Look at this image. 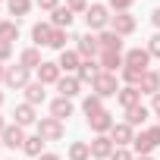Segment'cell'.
<instances>
[{
  "label": "cell",
  "mask_w": 160,
  "mask_h": 160,
  "mask_svg": "<svg viewBox=\"0 0 160 160\" xmlns=\"http://www.w3.org/2000/svg\"><path fill=\"white\" fill-rule=\"evenodd\" d=\"M132 148H135V154H138V157H151V151H154L157 144L151 141V135H148V132H141V135H135Z\"/></svg>",
  "instance_id": "cell-25"
},
{
  "label": "cell",
  "mask_w": 160,
  "mask_h": 160,
  "mask_svg": "<svg viewBox=\"0 0 160 160\" xmlns=\"http://www.w3.org/2000/svg\"><path fill=\"white\" fill-rule=\"evenodd\" d=\"M110 160H135V157H132V151H126V148H116V151L110 154Z\"/></svg>",
  "instance_id": "cell-37"
},
{
  "label": "cell",
  "mask_w": 160,
  "mask_h": 160,
  "mask_svg": "<svg viewBox=\"0 0 160 160\" xmlns=\"http://www.w3.org/2000/svg\"><path fill=\"white\" fill-rule=\"evenodd\" d=\"M69 157H72V160H91V144H88V141H72Z\"/></svg>",
  "instance_id": "cell-30"
},
{
  "label": "cell",
  "mask_w": 160,
  "mask_h": 160,
  "mask_svg": "<svg viewBox=\"0 0 160 160\" xmlns=\"http://www.w3.org/2000/svg\"><path fill=\"white\" fill-rule=\"evenodd\" d=\"M16 38H19V25L16 22H0V41H10L13 44Z\"/></svg>",
  "instance_id": "cell-31"
},
{
  "label": "cell",
  "mask_w": 160,
  "mask_h": 160,
  "mask_svg": "<svg viewBox=\"0 0 160 160\" xmlns=\"http://www.w3.org/2000/svg\"><path fill=\"white\" fill-rule=\"evenodd\" d=\"M126 66V57L122 53H116V50H101V69L104 72H116V69H122Z\"/></svg>",
  "instance_id": "cell-9"
},
{
  "label": "cell",
  "mask_w": 160,
  "mask_h": 160,
  "mask_svg": "<svg viewBox=\"0 0 160 160\" xmlns=\"http://www.w3.org/2000/svg\"><path fill=\"white\" fill-rule=\"evenodd\" d=\"M116 148H113V138H107V135H98L94 141H91V157L94 160H104V157H110Z\"/></svg>",
  "instance_id": "cell-12"
},
{
  "label": "cell",
  "mask_w": 160,
  "mask_h": 160,
  "mask_svg": "<svg viewBox=\"0 0 160 160\" xmlns=\"http://www.w3.org/2000/svg\"><path fill=\"white\" fill-rule=\"evenodd\" d=\"M50 35H53V25H50V22H38V25L32 28V41H35L38 47H41V44L50 47Z\"/></svg>",
  "instance_id": "cell-19"
},
{
  "label": "cell",
  "mask_w": 160,
  "mask_h": 160,
  "mask_svg": "<svg viewBox=\"0 0 160 160\" xmlns=\"http://www.w3.org/2000/svg\"><path fill=\"white\" fill-rule=\"evenodd\" d=\"M135 3V0H110V7L116 10V13H129V7Z\"/></svg>",
  "instance_id": "cell-36"
},
{
  "label": "cell",
  "mask_w": 160,
  "mask_h": 160,
  "mask_svg": "<svg viewBox=\"0 0 160 160\" xmlns=\"http://www.w3.org/2000/svg\"><path fill=\"white\" fill-rule=\"evenodd\" d=\"M66 7H69L72 13H85V10H88V0H66Z\"/></svg>",
  "instance_id": "cell-35"
},
{
  "label": "cell",
  "mask_w": 160,
  "mask_h": 160,
  "mask_svg": "<svg viewBox=\"0 0 160 160\" xmlns=\"http://www.w3.org/2000/svg\"><path fill=\"white\" fill-rule=\"evenodd\" d=\"M50 116L60 119V122L69 119V116H72V101H69V98H57V101L50 104Z\"/></svg>",
  "instance_id": "cell-22"
},
{
  "label": "cell",
  "mask_w": 160,
  "mask_h": 160,
  "mask_svg": "<svg viewBox=\"0 0 160 160\" xmlns=\"http://www.w3.org/2000/svg\"><path fill=\"white\" fill-rule=\"evenodd\" d=\"M22 91H25V104H32V107L44 101V85H41V82H28Z\"/></svg>",
  "instance_id": "cell-26"
},
{
  "label": "cell",
  "mask_w": 160,
  "mask_h": 160,
  "mask_svg": "<svg viewBox=\"0 0 160 160\" xmlns=\"http://www.w3.org/2000/svg\"><path fill=\"white\" fill-rule=\"evenodd\" d=\"M104 69L94 63V60H82V66H78V72H75V78H78V82H94V78L101 75Z\"/></svg>",
  "instance_id": "cell-15"
},
{
  "label": "cell",
  "mask_w": 160,
  "mask_h": 160,
  "mask_svg": "<svg viewBox=\"0 0 160 160\" xmlns=\"http://www.w3.org/2000/svg\"><path fill=\"white\" fill-rule=\"evenodd\" d=\"M151 22H154V25L160 28V10H154V13H151Z\"/></svg>",
  "instance_id": "cell-43"
},
{
  "label": "cell",
  "mask_w": 160,
  "mask_h": 160,
  "mask_svg": "<svg viewBox=\"0 0 160 160\" xmlns=\"http://www.w3.org/2000/svg\"><path fill=\"white\" fill-rule=\"evenodd\" d=\"M148 135H151V141H154V144H160V126H151V129H148Z\"/></svg>",
  "instance_id": "cell-41"
},
{
  "label": "cell",
  "mask_w": 160,
  "mask_h": 160,
  "mask_svg": "<svg viewBox=\"0 0 160 160\" xmlns=\"http://www.w3.org/2000/svg\"><path fill=\"white\" fill-rule=\"evenodd\" d=\"M57 66L69 75V72H78V66H82V57H78V50H60V60Z\"/></svg>",
  "instance_id": "cell-8"
},
{
  "label": "cell",
  "mask_w": 160,
  "mask_h": 160,
  "mask_svg": "<svg viewBox=\"0 0 160 160\" xmlns=\"http://www.w3.org/2000/svg\"><path fill=\"white\" fill-rule=\"evenodd\" d=\"M138 91H141V94H157V91H160V72L144 69L141 82H138Z\"/></svg>",
  "instance_id": "cell-14"
},
{
  "label": "cell",
  "mask_w": 160,
  "mask_h": 160,
  "mask_svg": "<svg viewBox=\"0 0 160 160\" xmlns=\"http://www.w3.org/2000/svg\"><path fill=\"white\" fill-rule=\"evenodd\" d=\"M13 116H16V126H22V129H25V126H32V122L38 119V116H35V107H32V104H19Z\"/></svg>",
  "instance_id": "cell-23"
},
{
  "label": "cell",
  "mask_w": 160,
  "mask_h": 160,
  "mask_svg": "<svg viewBox=\"0 0 160 160\" xmlns=\"http://www.w3.org/2000/svg\"><path fill=\"white\" fill-rule=\"evenodd\" d=\"M110 138H113L119 148H126V144H132V141H135V132H132V126H129V122H116V126L110 129Z\"/></svg>",
  "instance_id": "cell-11"
},
{
  "label": "cell",
  "mask_w": 160,
  "mask_h": 160,
  "mask_svg": "<svg viewBox=\"0 0 160 160\" xmlns=\"http://www.w3.org/2000/svg\"><path fill=\"white\" fill-rule=\"evenodd\" d=\"M3 82H7L10 88H25V85H28V69H25V66H10L7 75H3Z\"/></svg>",
  "instance_id": "cell-6"
},
{
  "label": "cell",
  "mask_w": 160,
  "mask_h": 160,
  "mask_svg": "<svg viewBox=\"0 0 160 160\" xmlns=\"http://www.w3.org/2000/svg\"><path fill=\"white\" fill-rule=\"evenodd\" d=\"M138 160H154V157H138Z\"/></svg>",
  "instance_id": "cell-47"
},
{
  "label": "cell",
  "mask_w": 160,
  "mask_h": 160,
  "mask_svg": "<svg viewBox=\"0 0 160 160\" xmlns=\"http://www.w3.org/2000/svg\"><path fill=\"white\" fill-rule=\"evenodd\" d=\"M116 98H119V104H122L126 110H129V107H138V104H141V91H138L135 85H126V88H119V94H116Z\"/></svg>",
  "instance_id": "cell-21"
},
{
  "label": "cell",
  "mask_w": 160,
  "mask_h": 160,
  "mask_svg": "<svg viewBox=\"0 0 160 160\" xmlns=\"http://www.w3.org/2000/svg\"><path fill=\"white\" fill-rule=\"evenodd\" d=\"M91 88H94L98 98H113V94H119V82H116L113 72H101L94 82H91Z\"/></svg>",
  "instance_id": "cell-1"
},
{
  "label": "cell",
  "mask_w": 160,
  "mask_h": 160,
  "mask_svg": "<svg viewBox=\"0 0 160 160\" xmlns=\"http://www.w3.org/2000/svg\"><path fill=\"white\" fill-rule=\"evenodd\" d=\"M75 41H78V44H75L78 57H85V60H94V53L101 50V44H98V38H94V35H78Z\"/></svg>",
  "instance_id": "cell-5"
},
{
  "label": "cell",
  "mask_w": 160,
  "mask_h": 160,
  "mask_svg": "<svg viewBox=\"0 0 160 160\" xmlns=\"http://www.w3.org/2000/svg\"><path fill=\"white\" fill-rule=\"evenodd\" d=\"M66 41H69L66 28H53V35H50V47H53V50H66Z\"/></svg>",
  "instance_id": "cell-33"
},
{
  "label": "cell",
  "mask_w": 160,
  "mask_h": 160,
  "mask_svg": "<svg viewBox=\"0 0 160 160\" xmlns=\"http://www.w3.org/2000/svg\"><path fill=\"white\" fill-rule=\"evenodd\" d=\"M0 104H3V91H0Z\"/></svg>",
  "instance_id": "cell-48"
},
{
  "label": "cell",
  "mask_w": 160,
  "mask_h": 160,
  "mask_svg": "<svg viewBox=\"0 0 160 160\" xmlns=\"http://www.w3.org/2000/svg\"><path fill=\"white\" fill-rule=\"evenodd\" d=\"M151 107H154V113H157V116H160V91H157V94H154V104H151Z\"/></svg>",
  "instance_id": "cell-42"
},
{
  "label": "cell",
  "mask_w": 160,
  "mask_h": 160,
  "mask_svg": "<svg viewBox=\"0 0 160 160\" xmlns=\"http://www.w3.org/2000/svg\"><path fill=\"white\" fill-rule=\"evenodd\" d=\"M72 19H75V13H72L69 7H57L53 16H50V25H53V28H69Z\"/></svg>",
  "instance_id": "cell-18"
},
{
  "label": "cell",
  "mask_w": 160,
  "mask_h": 160,
  "mask_svg": "<svg viewBox=\"0 0 160 160\" xmlns=\"http://www.w3.org/2000/svg\"><path fill=\"white\" fill-rule=\"evenodd\" d=\"M22 151H25L28 157H41V154H44V138H41V135H32V138H25Z\"/></svg>",
  "instance_id": "cell-29"
},
{
  "label": "cell",
  "mask_w": 160,
  "mask_h": 160,
  "mask_svg": "<svg viewBox=\"0 0 160 160\" xmlns=\"http://www.w3.org/2000/svg\"><path fill=\"white\" fill-rule=\"evenodd\" d=\"M7 7H10V13L19 19V16H25V13L32 10V0H7Z\"/></svg>",
  "instance_id": "cell-32"
},
{
  "label": "cell",
  "mask_w": 160,
  "mask_h": 160,
  "mask_svg": "<svg viewBox=\"0 0 160 160\" xmlns=\"http://www.w3.org/2000/svg\"><path fill=\"white\" fill-rule=\"evenodd\" d=\"M60 72H63V69H60L57 63H41V66H38V82H41V85H57L60 78H63Z\"/></svg>",
  "instance_id": "cell-7"
},
{
  "label": "cell",
  "mask_w": 160,
  "mask_h": 160,
  "mask_svg": "<svg viewBox=\"0 0 160 160\" xmlns=\"http://www.w3.org/2000/svg\"><path fill=\"white\" fill-rule=\"evenodd\" d=\"M110 19H113V16L107 13L104 3H91V7L85 10V22H88V28H107Z\"/></svg>",
  "instance_id": "cell-2"
},
{
  "label": "cell",
  "mask_w": 160,
  "mask_h": 160,
  "mask_svg": "<svg viewBox=\"0 0 160 160\" xmlns=\"http://www.w3.org/2000/svg\"><path fill=\"white\" fill-rule=\"evenodd\" d=\"M3 144H7V148H22V144H25V132H22V126H16V122L7 126V129H3Z\"/></svg>",
  "instance_id": "cell-17"
},
{
  "label": "cell",
  "mask_w": 160,
  "mask_h": 160,
  "mask_svg": "<svg viewBox=\"0 0 160 160\" xmlns=\"http://www.w3.org/2000/svg\"><path fill=\"white\" fill-rule=\"evenodd\" d=\"M141 75H144V69H135V66H122V78L129 85H135L138 88V82H141Z\"/></svg>",
  "instance_id": "cell-34"
},
{
  "label": "cell",
  "mask_w": 160,
  "mask_h": 160,
  "mask_svg": "<svg viewBox=\"0 0 160 160\" xmlns=\"http://www.w3.org/2000/svg\"><path fill=\"white\" fill-rule=\"evenodd\" d=\"M88 126H91L98 135H104V132H110V129L116 126V119H113V113H110V110H101L98 116H91V119H88Z\"/></svg>",
  "instance_id": "cell-10"
},
{
  "label": "cell",
  "mask_w": 160,
  "mask_h": 160,
  "mask_svg": "<svg viewBox=\"0 0 160 160\" xmlns=\"http://www.w3.org/2000/svg\"><path fill=\"white\" fill-rule=\"evenodd\" d=\"M10 53H13V44L10 41H0V60H10Z\"/></svg>",
  "instance_id": "cell-39"
},
{
  "label": "cell",
  "mask_w": 160,
  "mask_h": 160,
  "mask_svg": "<svg viewBox=\"0 0 160 160\" xmlns=\"http://www.w3.org/2000/svg\"><path fill=\"white\" fill-rule=\"evenodd\" d=\"M3 129H7V122H3V116H0V135H3Z\"/></svg>",
  "instance_id": "cell-45"
},
{
  "label": "cell",
  "mask_w": 160,
  "mask_h": 160,
  "mask_svg": "<svg viewBox=\"0 0 160 160\" xmlns=\"http://www.w3.org/2000/svg\"><path fill=\"white\" fill-rule=\"evenodd\" d=\"M38 7H41V10H50V13H53V10L60 7V0H38Z\"/></svg>",
  "instance_id": "cell-40"
},
{
  "label": "cell",
  "mask_w": 160,
  "mask_h": 160,
  "mask_svg": "<svg viewBox=\"0 0 160 160\" xmlns=\"http://www.w3.org/2000/svg\"><path fill=\"white\" fill-rule=\"evenodd\" d=\"M38 135L44 141H60L63 138V122L53 119V116H44V119H38Z\"/></svg>",
  "instance_id": "cell-3"
},
{
  "label": "cell",
  "mask_w": 160,
  "mask_h": 160,
  "mask_svg": "<svg viewBox=\"0 0 160 160\" xmlns=\"http://www.w3.org/2000/svg\"><path fill=\"white\" fill-rule=\"evenodd\" d=\"M98 44H101V50H116V53H122V38L116 35V32H101L98 35Z\"/></svg>",
  "instance_id": "cell-16"
},
{
  "label": "cell",
  "mask_w": 160,
  "mask_h": 160,
  "mask_svg": "<svg viewBox=\"0 0 160 160\" xmlns=\"http://www.w3.org/2000/svg\"><path fill=\"white\" fill-rule=\"evenodd\" d=\"M78 88H82V82H78L75 75H63L60 82H57V91H60V98H69V101L78 94Z\"/></svg>",
  "instance_id": "cell-13"
},
{
  "label": "cell",
  "mask_w": 160,
  "mask_h": 160,
  "mask_svg": "<svg viewBox=\"0 0 160 160\" xmlns=\"http://www.w3.org/2000/svg\"><path fill=\"white\" fill-rule=\"evenodd\" d=\"M148 63H151V53H148V50H141V47H132V50L126 53V66H135V69H148Z\"/></svg>",
  "instance_id": "cell-20"
},
{
  "label": "cell",
  "mask_w": 160,
  "mask_h": 160,
  "mask_svg": "<svg viewBox=\"0 0 160 160\" xmlns=\"http://www.w3.org/2000/svg\"><path fill=\"white\" fill-rule=\"evenodd\" d=\"M110 32H116L119 38H122V35H132V32H135V16H132V13H116V16L110 19Z\"/></svg>",
  "instance_id": "cell-4"
},
{
  "label": "cell",
  "mask_w": 160,
  "mask_h": 160,
  "mask_svg": "<svg viewBox=\"0 0 160 160\" xmlns=\"http://www.w3.org/2000/svg\"><path fill=\"white\" fill-rule=\"evenodd\" d=\"M38 160H60V157H57V154H41Z\"/></svg>",
  "instance_id": "cell-44"
},
{
  "label": "cell",
  "mask_w": 160,
  "mask_h": 160,
  "mask_svg": "<svg viewBox=\"0 0 160 160\" xmlns=\"http://www.w3.org/2000/svg\"><path fill=\"white\" fill-rule=\"evenodd\" d=\"M3 75H7V69H3V66H0V82H3Z\"/></svg>",
  "instance_id": "cell-46"
},
{
  "label": "cell",
  "mask_w": 160,
  "mask_h": 160,
  "mask_svg": "<svg viewBox=\"0 0 160 160\" xmlns=\"http://www.w3.org/2000/svg\"><path fill=\"white\" fill-rule=\"evenodd\" d=\"M148 53H151V57H160V32L151 38V44H148Z\"/></svg>",
  "instance_id": "cell-38"
},
{
  "label": "cell",
  "mask_w": 160,
  "mask_h": 160,
  "mask_svg": "<svg viewBox=\"0 0 160 160\" xmlns=\"http://www.w3.org/2000/svg\"><path fill=\"white\" fill-rule=\"evenodd\" d=\"M148 116H151V110H148L144 104H138V107H129V110H126V122H129L132 129H135V126H141Z\"/></svg>",
  "instance_id": "cell-24"
},
{
  "label": "cell",
  "mask_w": 160,
  "mask_h": 160,
  "mask_svg": "<svg viewBox=\"0 0 160 160\" xmlns=\"http://www.w3.org/2000/svg\"><path fill=\"white\" fill-rule=\"evenodd\" d=\"M104 98H98V94H88L85 101H82V110H85V116L91 119V116H98L101 110H104V104H101Z\"/></svg>",
  "instance_id": "cell-28"
},
{
  "label": "cell",
  "mask_w": 160,
  "mask_h": 160,
  "mask_svg": "<svg viewBox=\"0 0 160 160\" xmlns=\"http://www.w3.org/2000/svg\"><path fill=\"white\" fill-rule=\"evenodd\" d=\"M44 60H41V53L35 50V47H28V50H22V57H19V66H25V69H38Z\"/></svg>",
  "instance_id": "cell-27"
}]
</instances>
